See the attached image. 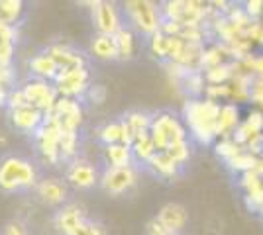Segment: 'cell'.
<instances>
[{
  "mask_svg": "<svg viewBox=\"0 0 263 235\" xmlns=\"http://www.w3.org/2000/svg\"><path fill=\"white\" fill-rule=\"evenodd\" d=\"M37 168L30 159L6 155L0 159V190L22 192L37 184Z\"/></svg>",
  "mask_w": 263,
  "mask_h": 235,
  "instance_id": "1",
  "label": "cell"
},
{
  "mask_svg": "<svg viewBox=\"0 0 263 235\" xmlns=\"http://www.w3.org/2000/svg\"><path fill=\"white\" fill-rule=\"evenodd\" d=\"M185 116L191 130H193V134L197 135L200 141L209 143L210 139L216 135V122H218L220 116V106L214 100L186 102Z\"/></svg>",
  "mask_w": 263,
  "mask_h": 235,
  "instance_id": "2",
  "label": "cell"
},
{
  "mask_svg": "<svg viewBox=\"0 0 263 235\" xmlns=\"http://www.w3.org/2000/svg\"><path fill=\"white\" fill-rule=\"evenodd\" d=\"M149 135L154 139L155 149H161V151H165L169 145L186 141V137H189L185 125L171 114H159V116L152 118Z\"/></svg>",
  "mask_w": 263,
  "mask_h": 235,
  "instance_id": "3",
  "label": "cell"
},
{
  "mask_svg": "<svg viewBox=\"0 0 263 235\" xmlns=\"http://www.w3.org/2000/svg\"><path fill=\"white\" fill-rule=\"evenodd\" d=\"M138 182V167H106L99 179L100 188L112 196H122L132 190Z\"/></svg>",
  "mask_w": 263,
  "mask_h": 235,
  "instance_id": "4",
  "label": "cell"
},
{
  "mask_svg": "<svg viewBox=\"0 0 263 235\" xmlns=\"http://www.w3.org/2000/svg\"><path fill=\"white\" fill-rule=\"evenodd\" d=\"M126 10L130 14L132 24L145 35H154L161 32V18H159V8H155L154 2L147 0H136L128 2Z\"/></svg>",
  "mask_w": 263,
  "mask_h": 235,
  "instance_id": "5",
  "label": "cell"
},
{
  "mask_svg": "<svg viewBox=\"0 0 263 235\" xmlns=\"http://www.w3.org/2000/svg\"><path fill=\"white\" fill-rule=\"evenodd\" d=\"M88 71L85 67L75 69H61L55 77V90L57 94L71 98V96H79L83 92H87L88 87Z\"/></svg>",
  "mask_w": 263,
  "mask_h": 235,
  "instance_id": "6",
  "label": "cell"
},
{
  "mask_svg": "<svg viewBox=\"0 0 263 235\" xmlns=\"http://www.w3.org/2000/svg\"><path fill=\"white\" fill-rule=\"evenodd\" d=\"M65 180L79 190H88L99 182V173L92 163L85 159H73L65 170Z\"/></svg>",
  "mask_w": 263,
  "mask_h": 235,
  "instance_id": "7",
  "label": "cell"
},
{
  "mask_svg": "<svg viewBox=\"0 0 263 235\" xmlns=\"http://www.w3.org/2000/svg\"><path fill=\"white\" fill-rule=\"evenodd\" d=\"M24 96L30 106L42 110V112H51L57 102V90L55 87H49L45 80H32L24 87Z\"/></svg>",
  "mask_w": 263,
  "mask_h": 235,
  "instance_id": "8",
  "label": "cell"
},
{
  "mask_svg": "<svg viewBox=\"0 0 263 235\" xmlns=\"http://www.w3.org/2000/svg\"><path fill=\"white\" fill-rule=\"evenodd\" d=\"M92 20H95L99 34L116 35L122 30L120 12L112 2H95L92 4Z\"/></svg>",
  "mask_w": 263,
  "mask_h": 235,
  "instance_id": "9",
  "label": "cell"
},
{
  "mask_svg": "<svg viewBox=\"0 0 263 235\" xmlns=\"http://www.w3.org/2000/svg\"><path fill=\"white\" fill-rule=\"evenodd\" d=\"M155 220L159 222V225L163 227L165 231L181 235V231L185 229V225L189 224V212H186V208L183 204L169 202V204H165L163 208L157 212Z\"/></svg>",
  "mask_w": 263,
  "mask_h": 235,
  "instance_id": "10",
  "label": "cell"
},
{
  "mask_svg": "<svg viewBox=\"0 0 263 235\" xmlns=\"http://www.w3.org/2000/svg\"><path fill=\"white\" fill-rule=\"evenodd\" d=\"M85 220H87V213L79 204H67L61 210H57L53 225L61 235H73Z\"/></svg>",
  "mask_w": 263,
  "mask_h": 235,
  "instance_id": "11",
  "label": "cell"
},
{
  "mask_svg": "<svg viewBox=\"0 0 263 235\" xmlns=\"http://www.w3.org/2000/svg\"><path fill=\"white\" fill-rule=\"evenodd\" d=\"M10 118L12 125L20 132H26V134H35L44 123V112L33 108V106H24L18 110H12Z\"/></svg>",
  "mask_w": 263,
  "mask_h": 235,
  "instance_id": "12",
  "label": "cell"
},
{
  "mask_svg": "<svg viewBox=\"0 0 263 235\" xmlns=\"http://www.w3.org/2000/svg\"><path fill=\"white\" fill-rule=\"evenodd\" d=\"M37 196L42 198V202H45L47 206H59L67 200V182L59 179H44L35 184Z\"/></svg>",
  "mask_w": 263,
  "mask_h": 235,
  "instance_id": "13",
  "label": "cell"
},
{
  "mask_svg": "<svg viewBox=\"0 0 263 235\" xmlns=\"http://www.w3.org/2000/svg\"><path fill=\"white\" fill-rule=\"evenodd\" d=\"M145 165L159 179H175L177 175H179V170H181V165H177L165 151H157Z\"/></svg>",
  "mask_w": 263,
  "mask_h": 235,
  "instance_id": "14",
  "label": "cell"
},
{
  "mask_svg": "<svg viewBox=\"0 0 263 235\" xmlns=\"http://www.w3.org/2000/svg\"><path fill=\"white\" fill-rule=\"evenodd\" d=\"M47 55L53 57V61L59 65V69H75V67H85V59L81 53L73 51L71 47H63V45H53L49 47Z\"/></svg>",
  "mask_w": 263,
  "mask_h": 235,
  "instance_id": "15",
  "label": "cell"
},
{
  "mask_svg": "<svg viewBox=\"0 0 263 235\" xmlns=\"http://www.w3.org/2000/svg\"><path fill=\"white\" fill-rule=\"evenodd\" d=\"M90 49H92V55L102 61H114L118 59V47H116V39L114 35H104L97 34L90 41Z\"/></svg>",
  "mask_w": 263,
  "mask_h": 235,
  "instance_id": "16",
  "label": "cell"
},
{
  "mask_svg": "<svg viewBox=\"0 0 263 235\" xmlns=\"http://www.w3.org/2000/svg\"><path fill=\"white\" fill-rule=\"evenodd\" d=\"M30 71L37 77V80H47V78H53L55 80L57 73L61 69L53 61V57H49L47 53H40V55H35L30 61Z\"/></svg>",
  "mask_w": 263,
  "mask_h": 235,
  "instance_id": "17",
  "label": "cell"
},
{
  "mask_svg": "<svg viewBox=\"0 0 263 235\" xmlns=\"http://www.w3.org/2000/svg\"><path fill=\"white\" fill-rule=\"evenodd\" d=\"M104 159L108 167H130L134 165V155L132 149L124 143H112L104 149Z\"/></svg>",
  "mask_w": 263,
  "mask_h": 235,
  "instance_id": "18",
  "label": "cell"
},
{
  "mask_svg": "<svg viewBox=\"0 0 263 235\" xmlns=\"http://www.w3.org/2000/svg\"><path fill=\"white\" fill-rule=\"evenodd\" d=\"M130 149H132V155H134V161H142L143 165L157 153L154 139H152L149 134L138 135V137L134 139V143H132Z\"/></svg>",
  "mask_w": 263,
  "mask_h": 235,
  "instance_id": "19",
  "label": "cell"
},
{
  "mask_svg": "<svg viewBox=\"0 0 263 235\" xmlns=\"http://www.w3.org/2000/svg\"><path fill=\"white\" fill-rule=\"evenodd\" d=\"M124 122L128 123V127L132 130L134 137L143 135V134H149V130H152V118H149L147 114L130 112L126 118H124Z\"/></svg>",
  "mask_w": 263,
  "mask_h": 235,
  "instance_id": "20",
  "label": "cell"
},
{
  "mask_svg": "<svg viewBox=\"0 0 263 235\" xmlns=\"http://www.w3.org/2000/svg\"><path fill=\"white\" fill-rule=\"evenodd\" d=\"M238 125V108L236 106H222L218 122H216V135L222 132H230Z\"/></svg>",
  "mask_w": 263,
  "mask_h": 235,
  "instance_id": "21",
  "label": "cell"
},
{
  "mask_svg": "<svg viewBox=\"0 0 263 235\" xmlns=\"http://www.w3.org/2000/svg\"><path fill=\"white\" fill-rule=\"evenodd\" d=\"M24 4L20 0H2L0 2V18L8 26H14V22L22 16Z\"/></svg>",
  "mask_w": 263,
  "mask_h": 235,
  "instance_id": "22",
  "label": "cell"
},
{
  "mask_svg": "<svg viewBox=\"0 0 263 235\" xmlns=\"http://www.w3.org/2000/svg\"><path fill=\"white\" fill-rule=\"evenodd\" d=\"M116 39V47H118V59H128L134 53V35L130 30L122 28L118 34L114 35Z\"/></svg>",
  "mask_w": 263,
  "mask_h": 235,
  "instance_id": "23",
  "label": "cell"
},
{
  "mask_svg": "<svg viewBox=\"0 0 263 235\" xmlns=\"http://www.w3.org/2000/svg\"><path fill=\"white\" fill-rule=\"evenodd\" d=\"M99 139L104 145L120 143L122 139V122H110L99 130Z\"/></svg>",
  "mask_w": 263,
  "mask_h": 235,
  "instance_id": "24",
  "label": "cell"
},
{
  "mask_svg": "<svg viewBox=\"0 0 263 235\" xmlns=\"http://www.w3.org/2000/svg\"><path fill=\"white\" fill-rule=\"evenodd\" d=\"M59 153L61 159H73L77 153V132H69L63 130L61 141H59Z\"/></svg>",
  "mask_w": 263,
  "mask_h": 235,
  "instance_id": "25",
  "label": "cell"
},
{
  "mask_svg": "<svg viewBox=\"0 0 263 235\" xmlns=\"http://www.w3.org/2000/svg\"><path fill=\"white\" fill-rule=\"evenodd\" d=\"M228 163L232 165V168L243 170V173H250V170H253L255 165H257V161H255V157H253L252 153H238L236 157H232Z\"/></svg>",
  "mask_w": 263,
  "mask_h": 235,
  "instance_id": "26",
  "label": "cell"
},
{
  "mask_svg": "<svg viewBox=\"0 0 263 235\" xmlns=\"http://www.w3.org/2000/svg\"><path fill=\"white\" fill-rule=\"evenodd\" d=\"M165 153L171 157L177 165L186 163L189 157H191V151H189V143H186V141H181V143H175V145H169L167 149H165Z\"/></svg>",
  "mask_w": 263,
  "mask_h": 235,
  "instance_id": "27",
  "label": "cell"
},
{
  "mask_svg": "<svg viewBox=\"0 0 263 235\" xmlns=\"http://www.w3.org/2000/svg\"><path fill=\"white\" fill-rule=\"evenodd\" d=\"M152 51L159 57H169V35L157 32L152 35Z\"/></svg>",
  "mask_w": 263,
  "mask_h": 235,
  "instance_id": "28",
  "label": "cell"
},
{
  "mask_svg": "<svg viewBox=\"0 0 263 235\" xmlns=\"http://www.w3.org/2000/svg\"><path fill=\"white\" fill-rule=\"evenodd\" d=\"M73 235H106V231H104V227H102L99 222L87 218L83 224L79 225V229Z\"/></svg>",
  "mask_w": 263,
  "mask_h": 235,
  "instance_id": "29",
  "label": "cell"
},
{
  "mask_svg": "<svg viewBox=\"0 0 263 235\" xmlns=\"http://www.w3.org/2000/svg\"><path fill=\"white\" fill-rule=\"evenodd\" d=\"M230 75H232L230 67H228V65H222V63L206 71V78H209L210 82H214V84H218V82H222V80H226Z\"/></svg>",
  "mask_w": 263,
  "mask_h": 235,
  "instance_id": "30",
  "label": "cell"
},
{
  "mask_svg": "<svg viewBox=\"0 0 263 235\" xmlns=\"http://www.w3.org/2000/svg\"><path fill=\"white\" fill-rule=\"evenodd\" d=\"M216 151H218V155L226 157L228 161H230L232 157H236L238 153H240L238 143H236V141H232V139H222L218 145H216Z\"/></svg>",
  "mask_w": 263,
  "mask_h": 235,
  "instance_id": "31",
  "label": "cell"
},
{
  "mask_svg": "<svg viewBox=\"0 0 263 235\" xmlns=\"http://www.w3.org/2000/svg\"><path fill=\"white\" fill-rule=\"evenodd\" d=\"M6 104H8V108L12 110H18V108H24V106H30L28 100H26V96H24V90H12L8 92V98H6Z\"/></svg>",
  "mask_w": 263,
  "mask_h": 235,
  "instance_id": "32",
  "label": "cell"
},
{
  "mask_svg": "<svg viewBox=\"0 0 263 235\" xmlns=\"http://www.w3.org/2000/svg\"><path fill=\"white\" fill-rule=\"evenodd\" d=\"M147 235H177V233H169V231H165L163 227L159 225V222L154 218V220L147 224Z\"/></svg>",
  "mask_w": 263,
  "mask_h": 235,
  "instance_id": "33",
  "label": "cell"
},
{
  "mask_svg": "<svg viewBox=\"0 0 263 235\" xmlns=\"http://www.w3.org/2000/svg\"><path fill=\"white\" fill-rule=\"evenodd\" d=\"M87 92L92 100H97V104H100V102L104 100V96H106V92H104L102 87H88Z\"/></svg>",
  "mask_w": 263,
  "mask_h": 235,
  "instance_id": "34",
  "label": "cell"
},
{
  "mask_svg": "<svg viewBox=\"0 0 263 235\" xmlns=\"http://www.w3.org/2000/svg\"><path fill=\"white\" fill-rule=\"evenodd\" d=\"M4 235H28V233H26V229H24L22 224H18V222H12V224L6 225V229H4Z\"/></svg>",
  "mask_w": 263,
  "mask_h": 235,
  "instance_id": "35",
  "label": "cell"
},
{
  "mask_svg": "<svg viewBox=\"0 0 263 235\" xmlns=\"http://www.w3.org/2000/svg\"><path fill=\"white\" fill-rule=\"evenodd\" d=\"M248 8H246V14L248 16H259V14H263V2H248L246 4Z\"/></svg>",
  "mask_w": 263,
  "mask_h": 235,
  "instance_id": "36",
  "label": "cell"
},
{
  "mask_svg": "<svg viewBox=\"0 0 263 235\" xmlns=\"http://www.w3.org/2000/svg\"><path fill=\"white\" fill-rule=\"evenodd\" d=\"M255 71H259L263 75V57H259V59L255 61Z\"/></svg>",
  "mask_w": 263,
  "mask_h": 235,
  "instance_id": "37",
  "label": "cell"
},
{
  "mask_svg": "<svg viewBox=\"0 0 263 235\" xmlns=\"http://www.w3.org/2000/svg\"><path fill=\"white\" fill-rule=\"evenodd\" d=\"M259 210H261V212H263V204H261V206H259Z\"/></svg>",
  "mask_w": 263,
  "mask_h": 235,
  "instance_id": "38",
  "label": "cell"
},
{
  "mask_svg": "<svg viewBox=\"0 0 263 235\" xmlns=\"http://www.w3.org/2000/svg\"><path fill=\"white\" fill-rule=\"evenodd\" d=\"M259 165H263V161H261V163H259Z\"/></svg>",
  "mask_w": 263,
  "mask_h": 235,
  "instance_id": "39",
  "label": "cell"
}]
</instances>
